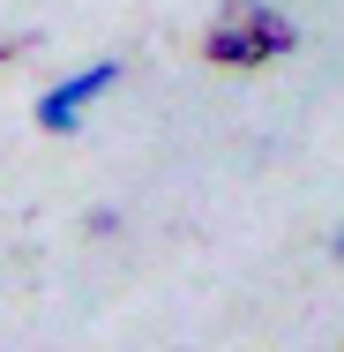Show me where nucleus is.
Returning a JSON list of instances; mask_svg holds the SVG:
<instances>
[{
	"label": "nucleus",
	"instance_id": "1",
	"mask_svg": "<svg viewBox=\"0 0 344 352\" xmlns=\"http://www.w3.org/2000/svg\"><path fill=\"white\" fill-rule=\"evenodd\" d=\"M209 68H270L284 53H299V15H284L277 0H232L203 30Z\"/></svg>",
	"mask_w": 344,
	"mask_h": 352
},
{
	"label": "nucleus",
	"instance_id": "4",
	"mask_svg": "<svg viewBox=\"0 0 344 352\" xmlns=\"http://www.w3.org/2000/svg\"><path fill=\"white\" fill-rule=\"evenodd\" d=\"M330 255H337V263H344V225H337V240H330Z\"/></svg>",
	"mask_w": 344,
	"mask_h": 352
},
{
	"label": "nucleus",
	"instance_id": "3",
	"mask_svg": "<svg viewBox=\"0 0 344 352\" xmlns=\"http://www.w3.org/2000/svg\"><path fill=\"white\" fill-rule=\"evenodd\" d=\"M30 45H38L30 30H0V60H8V53H30Z\"/></svg>",
	"mask_w": 344,
	"mask_h": 352
},
{
	"label": "nucleus",
	"instance_id": "2",
	"mask_svg": "<svg viewBox=\"0 0 344 352\" xmlns=\"http://www.w3.org/2000/svg\"><path fill=\"white\" fill-rule=\"evenodd\" d=\"M120 60H90V68H75L60 75V82H45L38 90V105H30V120H38V135H75L82 128V113L105 98V90H120Z\"/></svg>",
	"mask_w": 344,
	"mask_h": 352
}]
</instances>
